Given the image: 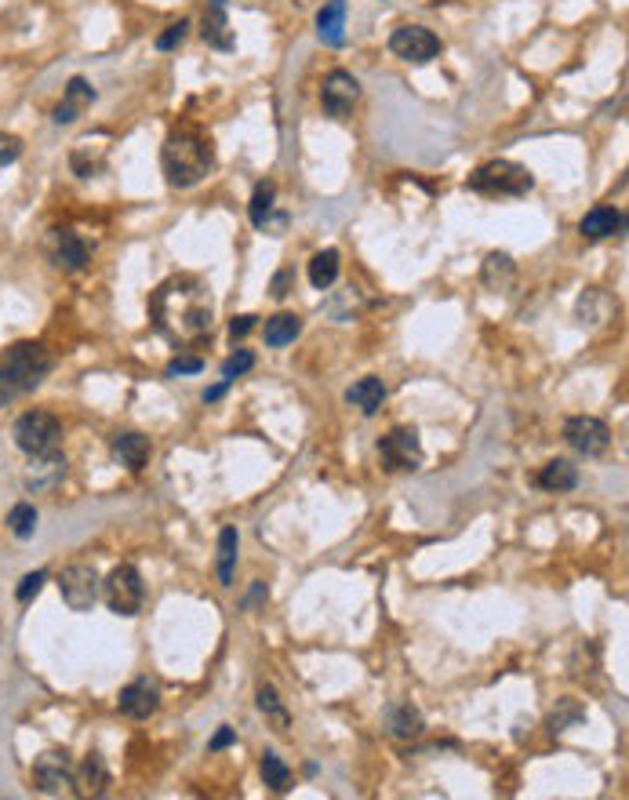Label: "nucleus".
I'll return each mask as SVG.
<instances>
[{
    "instance_id": "f257e3e1",
    "label": "nucleus",
    "mask_w": 629,
    "mask_h": 800,
    "mask_svg": "<svg viewBox=\"0 0 629 800\" xmlns=\"http://www.w3.org/2000/svg\"><path fill=\"white\" fill-rule=\"evenodd\" d=\"M211 295L197 277H171L150 295L153 328L171 342H193L211 331Z\"/></svg>"
},
{
    "instance_id": "f03ea898",
    "label": "nucleus",
    "mask_w": 629,
    "mask_h": 800,
    "mask_svg": "<svg viewBox=\"0 0 629 800\" xmlns=\"http://www.w3.org/2000/svg\"><path fill=\"white\" fill-rule=\"evenodd\" d=\"M160 168H164L171 190H190L208 179V171L215 168V146L197 128H175L164 139Z\"/></svg>"
},
{
    "instance_id": "7ed1b4c3",
    "label": "nucleus",
    "mask_w": 629,
    "mask_h": 800,
    "mask_svg": "<svg viewBox=\"0 0 629 800\" xmlns=\"http://www.w3.org/2000/svg\"><path fill=\"white\" fill-rule=\"evenodd\" d=\"M51 353L44 342H11L8 350L0 353V400L26 397L48 379L51 371Z\"/></svg>"
},
{
    "instance_id": "20e7f679",
    "label": "nucleus",
    "mask_w": 629,
    "mask_h": 800,
    "mask_svg": "<svg viewBox=\"0 0 629 800\" xmlns=\"http://www.w3.org/2000/svg\"><path fill=\"white\" fill-rule=\"evenodd\" d=\"M531 186H535V175L513 160H488V164L473 168L466 179V190L480 193V197H524Z\"/></svg>"
},
{
    "instance_id": "39448f33",
    "label": "nucleus",
    "mask_w": 629,
    "mask_h": 800,
    "mask_svg": "<svg viewBox=\"0 0 629 800\" xmlns=\"http://www.w3.org/2000/svg\"><path fill=\"white\" fill-rule=\"evenodd\" d=\"M102 597H106L113 615L135 619L142 611V597H146L139 568H135V564H117V568L106 575V582H102Z\"/></svg>"
},
{
    "instance_id": "423d86ee",
    "label": "nucleus",
    "mask_w": 629,
    "mask_h": 800,
    "mask_svg": "<svg viewBox=\"0 0 629 800\" xmlns=\"http://www.w3.org/2000/svg\"><path fill=\"white\" fill-rule=\"evenodd\" d=\"M11 437H15L19 451H26V455H48V451L59 448L62 426H59V419H55L51 411L33 408V411H22Z\"/></svg>"
},
{
    "instance_id": "0eeeda50",
    "label": "nucleus",
    "mask_w": 629,
    "mask_h": 800,
    "mask_svg": "<svg viewBox=\"0 0 629 800\" xmlns=\"http://www.w3.org/2000/svg\"><path fill=\"white\" fill-rule=\"evenodd\" d=\"M379 459L386 470L393 473H408L422 466V440L411 426H397L386 437L379 440Z\"/></svg>"
},
{
    "instance_id": "6e6552de",
    "label": "nucleus",
    "mask_w": 629,
    "mask_h": 800,
    "mask_svg": "<svg viewBox=\"0 0 629 800\" xmlns=\"http://www.w3.org/2000/svg\"><path fill=\"white\" fill-rule=\"evenodd\" d=\"M33 782H37L40 793H51V797H59V793H77V768H73L70 753H40L33 760Z\"/></svg>"
},
{
    "instance_id": "1a4fd4ad",
    "label": "nucleus",
    "mask_w": 629,
    "mask_h": 800,
    "mask_svg": "<svg viewBox=\"0 0 629 800\" xmlns=\"http://www.w3.org/2000/svg\"><path fill=\"white\" fill-rule=\"evenodd\" d=\"M59 593H62V600L70 604V611H91L102 593L99 571L91 568V564H70V568H62Z\"/></svg>"
},
{
    "instance_id": "9d476101",
    "label": "nucleus",
    "mask_w": 629,
    "mask_h": 800,
    "mask_svg": "<svg viewBox=\"0 0 629 800\" xmlns=\"http://www.w3.org/2000/svg\"><path fill=\"white\" fill-rule=\"evenodd\" d=\"M390 51L411 66H426L440 55V37L426 26H400L390 37Z\"/></svg>"
},
{
    "instance_id": "9b49d317",
    "label": "nucleus",
    "mask_w": 629,
    "mask_h": 800,
    "mask_svg": "<svg viewBox=\"0 0 629 800\" xmlns=\"http://www.w3.org/2000/svg\"><path fill=\"white\" fill-rule=\"evenodd\" d=\"M44 248H48L51 266L62 273H80L91 262V244L73 230H48Z\"/></svg>"
},
{
    "instance_id": "f8f14e48",
    "label": "nucleus",
    "mask_w": 629,
    "mask_h": 800,
    "mask_svg": "<svg viewBox=\"0 0 629 800\" xmlns=\"http://www.w3.org/2000/svg\"><path fill=\"white\" fill-rule=\"evenodd\" d=\"M360 99V80L346 70H331L320 84V106L335 120H346Z\"/></svg>"
},
{
    "instance_id": "ddd939ff",
    "label": "nucleus",
    "mask_w": 629,
    "mask_h": 800,
    "mask_svg": "<svg viewBox=\"0 0 629 800\" xmlns=\"http://www.w3.org/2000/svg\"><path fill=\"white\" fill-rule=\"evenodd\" d=\"M564 440H568L571 448L593 459V455H604L611 448V430L608 422L593 419V415H575V419L564 422Z\"/></svg>"
},
{
    "instance_id": "4468645a",
    "label": "nucleus",
    "mask_w": 629,
    "mask_h": 800,
    "mask_svg": "<svg viewBox=\"0 0 629 800\" xmlns=\"http://www.w3.org/2000/svg\"><path fill=\"white\" fill-rule=\"evenodd\" d=\"M248 215H251V226H255V230H266L270 237H280V233L288 230V215L277 211V186H273L270 179L255 186Z\"/></svg>"
},
{
    "instance_id": "2eb2a0df",
    "label": "nucleus",
    "mask_w": 629,
    "mask_h": 800,
    "mask_svg": "<svg viewBox=\"0 0 629 800\" xmlns=\"http://www.w3.org/2000/svg\"><path fill=\"white\" fill-rule=\"evenodd\" d=\"M95 99H99V91H95V84H91L88 77H70V84L62 88V102L55 106V124L59 128H66V124H73V120H80L84 113L95 106Z\"/></svg>"
},
{
    "instance_id": "dca6fc26",
    "label": "nucleus",
    "mask_w": 629,
    "mask_h": 800,
    "mask_svg": "<svg viewBox=\"0 0 629 800\" xmlns=\"http://www.w3.org/2000/svg\"><path fill=\"white\" fill-rule=\"evenodd\" d=\"M62 477H66V455L59 448L48 451V455H30V466H26V491H51L59 488Z\"/></svg>"
},
{
    "instance_id": "f3484780",
    "label": "nucleus",
    "mask_w": 629,
    "mask_h": 800,
    "mask_svg": "<svg viewBox=\"0 0 629 800\" xmlns=\"http://www.w3.org/2000/svg\"><path fill=\"white\" fill-rule=\"evenodd\" d=\"M117 706H120V713H124V717H131V720H146V717H153V713H157V706H160V691H157V684H153L150 677L131 680L128 688H120Z\"/></svg>"
},
{
    "instance_id": "a211bd4d",
    "label": "nucleus",
    "mask_w": 629,
    "mask_h": 800,
    "mask_svg": "<svg viewBox=\"0 0 629 800\" xmlns=\"http://www.w3.org/2000/svg\"><path fill=\"white\" fill-rule=\"evenodd\" d=\"M200 37L204 44L215 51H233L237 48V37L230 30V19H226V4L219 0H208V8H204V22H200Z\"/></svg>"
},
{
    "instance_id": "6ab92c4d",
    "label": "nucleus",
    "mask_w": 629,
    "mask_h": 800,
    "mask_svg": "<svg viewBox=\"0 0 629 800\" xmlns=\"http://www.w3.org/2000/svg\"><path fill=\"white\" fill-rule=\"evenodd\" d=\"M622 230H626V215H622L619 208H611V204H597V208L586 211L579 222V233L586 240H608Z\"/></svg>"
},
{
    "instance_id": "aec40b11",
    "label": "nucleus",
    "mask_w": 629,
    "mask_h": 800,
    "mask_svg": "<svg viewBox=\"0 0 629 800\" xmlns=\"http://www.w3.org/2000/svg\"><path fill=\"white\" fill-rule=\"evenodd\" d=\"M113 459L120 462V466H128L131 473H139L146 462H150V437H142V433H117L110 444Z\"/></svg>"
},
{
    "instance_id": "412c9836",
    "label": "nucleus",
    "mask_w": 629,
    "mask_h": 800,
    "mask_svg": "<svg viewBox=\"0 0 629 800\" xmlns=\"http://www.w3.org/2000/svg\"><path fill=\"white\" fill-rule=\"evenodd\" d=\"M317 37L328 48H342L346 44V0H328L317 15Z\"/></svg>"
},
{
    "instance_id": "4be33fe9",
    "label": "nucleus",
    "mask_w": 629,
    "mask_h": 800,
    "mask_svg": "<svg viewBox=\"0 0 629 800\" xmlns=\"http://www.w3.org/2000/svg\"><path fill=\"white\" fill-rule=\"evenodd\" d=\"M346 400L353 408H360V415H375V411L386 404V386H382L379 375H364L360 382H353L346 390Z\"/></svg>"
},
{
    "instance_id": "5701e85b",
    "label": "nucleus",
    "mask_w": 629,
    "mask_h": 800,
    "mask_svg": "<svg viewBox=\"0 0 629 800\" xmlns=\"http://www.w3.org/2000/svg\"><path fill=\"white\" fill-rule=\"evenodd\" d=\"M70 168L77 179H95L102 168H106V146H95V142H77L70 150Z\"/></svg>"
},
{
    "instance_id": "b1692460",
    "label": "nucleus",
    "mask_w": 629,
    "mask_h": 800,
    "mask_svg": "<svg viewBox=\"0 0 629 800\" xmlns=\"http://www.w3.org/2000/svg\"><path fill=\"white\" fill-rule=\"evenodd\" d=\"M513 277H517V266H513V259L506 251H491L488 259H484V266H480V280L491 291H506L513 284Z\"/></svg>"
},
{
    "instance_id": "393cba45",
    "label": "nucleus",
    "mask_w": 629,
    "mask_h": 800,
    "mask_svg": "<svg viewBox=\"0 0 629 800\" xmlns=\"http://www.w3.org/2000/svg\"><path fill=\"white\" fill-rule=\"evenodd\" d=\"M386 724H390V731L397 735V739H415V735H422V713L411 706V702H397V706H390L386 710Z\"/></svg>"
},
{
    "instance_id": "a878e982",
    "label": "nucleus",
    "mask_w": 629,
    "mask_h": 800,
    "mask_svg": "<svg viewBox=\"0 0 629 800\" xmlns=\"http://www.w3.org/2000/svg\"><path fill=\"white\" fill-rule=\"evenodd\" d=\"M339 266H342V255L335 248H324V251H317L310 259V284L317 291H324V288H331L335 280H339Z\"/></svg>"
},
{
    "instance_id": "bb28decb",
    "label": "nucleus",
    "mask_w": 629,
    "mask_h": 800,
    "mask_svg": "<svg viewBox=\"0 0 629 800\" xmlns=\"http://www.w3.org/2000/svg\"><path fill=\"white\" fill-rule=\"evenodd\" d=\"M579 484V470L571 466L568 459H553V462H546L542 466V473H539V488H546V491H571Z\"/></svg>"
},
{
    "instance_id": "cd10ccee",
    "label": "nucleus",
    "mask_w": 629,
    "mask_h": 800,
    "mask_svg": "<svg viewBox=\"0 0 629 800\" xmlns=\"http://www.w3.org/2000/svg\"><path fill=\"white\" fill-rule=\"evenodd\" d=\"M302 331V320L295 317V313H277V317L266 320V346H273V350H280V346H288V342L299 339Z\"/></svg>"
},
{
    "instance_id": "c85d7f7f",
    "label": "nucleus",
    "mask_w": 629,
    "mask_h": 800,
    "mask_svg": "<svg viewBox=\"0 0 629 800\" xmlns=\"http://www.w3.org/2000/svg\"><path fill=\"white\" fill-rule=\"evenodd\" d=\"M237 553H240L237 528H222L219 531V582L222 586H233V575H237Z\"/></svg>"
},
{
    "instance_id": "c756f323",
    "label": "nucleus",
    "mask_w": 629,
    "mask_h": 800,
    "mask_svg": "<svg viewBox=\"0 0 629 800\" xmlns=\"http://www.w3.org/2000/svg\"><path fill=\"white\" fill-rule=\"evenodd\" d=\"M259 771H262V782H266V786H270L273 793H288V790H291V768H288V764H284V760H280L273 750L262 753Z\"/></svg>"
},
{
    "instance_id": "7c9ffc66",
    "label": "nucleus",
    "mask_w": 629,
    "mask_h": 800,
    "mask_svg": "<svg viewBox=\"0 0 629 800\" xmlns=\"http://www.w3.org/2000/svg\"><path fill=\"white\" fill-rule=\"evenodd\" d=\"M80 786L88 793H106V786H110V771H106V760L99 757V753H88V760H84V768H80Z\"/></svg>"
},
{
    "instance_id": "2f4dec72",
    "label": "nucleus",
    "mask_w": 629,
    "mask_h": 800,
    "mask_svg": "<svg viewBox=\"0 0 629 800\" xmlns=\"http://www.w3.org/2000/svg\"><path fill=\"white\" fill-rule=\"evenodd\" d=\"M259 710L266 713V720L273 724V731H288L291 728V713L284 710V702L277 699V691L270 684H262L259 688Z\"/></svg>"
},
{
    "instance_id": "473e14b6",
    "label": "nucleus",
    "mask_w": 629,
    "mask_h": 800,
    "mask_svg": "<svg viewBox=\"0 0 629 800\" xmlns=\"http://www.w3.org/2000/svg\"><path fill=\"white\" fill-rule=\"evenodd\" d=\"M8 528L15 539H33V531H37V510H33V502H19V506L8 513Z\"/></svg>"
},
{
    "instance_id": "72a5a7b5",
    "label": "nucleus",
    "mask_w": 629,
    "mask_h": 800,
    "mask_svg": "<svg viewBox=\"0 0 629 800\" xmlns=\"http://www.w3.org/2000/svg\"><path fill=\"white\" fill-rule=\"evenodd\" d=\"M251 368H255V353H251V350H237L230 360H226V364H222V379L237 382L240 375H248Z\"/></svg>"
},
{
    "instance_id": "f704fd0d",
    "label": "nucleus",
    "mask_w": 629,
    "mask_h": 800,
    "mask_svg": "<svg viewBox=\"0 0 629 800\" xmlns=\"http://www.w3.org/2000/svg\"><path fill=\"white\" fill-rule=\"evenodd\" d=\"M44 582H48V575H44V571H30V575H22L19 586H15V600H19V604H30V600L44 590Z\"/></svg>"
},
{
    "instance_id": "c9c22d12",
    "label": "nucleus",
    "mask_w": 629,
    "mask_h": 800,
    "mask_svg": "<svg viewBox=\"0 0 629 800\" xmlns=\"http://www.w3.org/2000/svg\"><path fill=\"white\" fill-rule=\"evenodd\" d=\"M186 37H190V22L179 19V22H175V26H168V30H164V33H160V37H157V51L179 48V44H182V40H186Z\"/></svg>"
},
{
    "instance_id": "e433bc0d",
    "label": "nucleus",
    "mask_w": 629,
    "mask_h": 800,
    "mask_svg": "<svg viewBox=\"0 0 629 800\" xmlns=\"http://www.w3.org/2000/svg\"><path fill=\"white\" fill-rule=\"evenodd\" d=\"M204 368V360L197 357V353H179V357L168 364V375L175 379V375H197V371Z\"/></svg>"
},
{
    "instance_id": "4c0bfd02",
    "label": "nucleus",
    "mask_w": 629,
    "mask_h": 800,
    "mask_svg": "<svg viewBox=\"0 0 629 800\" xmlns=\"http://www.w3.org/2000/svg\"><path fill=\"white\" fill-rule=\"evenodd\" d=\"M22 157V139L8 135V131H0V168H8L15 160Z\"/></svg>"
},
{
    "instance_id": "58836bf2",
    "label": "nucleus",
    "mask_w": 629,
    "mask_h": 800,
    "mask_svg": "<svg viewBox=\"0 0 629 800\" xmlns=\"http://www.w3.org/2000/svg\"><path fill=\"white\" fill-rule=\"evenodd\" d=\"M575 720H582V706H579V702H564V710L553 713V720H550L553 735H557V731H564V724H575Z\"/></svg>"
},
{
    "instance_id": "ea45409f",
    "label": "nucleus",
    "mask_w": 629,
    "mask_h": 800,
    "mask_svg": "<svg viewBox=\"0 0 629 800\" xmlns=\"http://www.w3.org/2000/svg\"><path fill=\"white\" fill-rule=\"evenodd\" d=\"M255 320L259 317H251V313H244V317H233V324H230V339L237 342V339H248L251 331H255Z\"/></svg>"
},
{
    "instance_id": "a19ab883",
    "label": "nucleus",
    "mask_w": 629,
    "mask_h": 800,
    "mask_svg": "<svg viewBox=\"0 0 629 800\" xmlns=\"http://www.w3.org/2000/svg\"><path fill=\"white\" fill-rule=\"evenodd\" d=\"M233 742H237V731H233L230 724H222V728L215 731V739L208 742V750L219 753V750H226V746H233Z\"/></svg>"
},
{
    "instance_id": "79ce46f5",
    "label": "nucleus",
    "mask_w": 629,
    "mask_h": 800,
    "mask_svg": "<svg viewBox=\"0 0 629 800\" xmlns=\"http://www.w3.org/2000/svg\"><path fill=\"white\" fill-rule=\"evenodd\" d=\"M288 284H291V266H284V270L273 277V299H284V295H288Z\"/></svg>"
},
{
    "instance_id": "37998d69",
    "label": "nucleus",
    "mask_w": 629,
    "mask_h": 800,
    "mask_svg": "<svg viewBox=\"0 0 629 800\" xmlns=\"http://www.w3.org/2000/svg\"><path fill=\"white\" fill-rule=\"evenodd\" d=\"M230 390V379H222V382H215V386H211V390H204V404H215V400L222 397V393Z\"/></svg>"
},
{
    "instance_id": "c03bdc74",
    "label": "nucleus",
    "mask_w": 629,
    "mask_h": 800,
    "mask_svg": "<svg viewBox=\"0 0 629 800\" xmlns=\"http://www.w3.org/2000/svg\"><path fill=\"white\" fill-rule=\"evenodd\" d=\"M262 597H266V582H255V590H251V597H248V608L251 604H259Z\"/></svg>"
},
{
    "instance_id": "a18cd8bd",
    "label": "nucleus",
    "mask_w": 629,
    "mask_h": 800,
    "mask_svg": "<svg viewBox=\"0 0 629 800\" xmlns=\"http://www.w3.org/2000/svg\"><path fill=\"white\" fill-rule=\"evenodd\" d=\"M219 4H226V0H219Z\"/></svg>"
}]
</instances>
